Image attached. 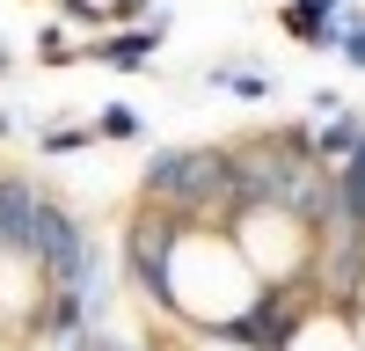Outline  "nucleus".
Returning a JSON list of instances; mask_svg holds the SVG:
<instances>
[{"mask_svg":"<svg viewBox=\"0 0 365 351\" xmlns=\"http://www.w3.org/2000/svg\"><path fill=\"white\" fill-rule=\"evenodd\" d=\"M8 66H15V58H8V44H0V73H8Z\"/></svg>","mask_w":365,"mask_h":351,"instance_id":"16","label":"nucleus"},{"mask_svg":"<svg viewBox=\"0 0 365 351\" xmlns=\"http://www.w3.org/2000/svg\"><path fill=\"white\" fill-rule=\"evenodd\" d=\"M103 256V242L81 227V213L66 198H37V213H29V242H22V263H29V278L37 285H81L88 278V263Z\"/></svg>","mask_w":365,"mask_h":351,"instance_id":"3","label":"nucleus"},{"mask_svg":"<svg viewBox=\"0 0 365 351\" xmlns=\"http://www.w3.org/2000/svg\"><path fill=\"white\" fill-rule=\"evenodd\" d=\"M110 8V29H125V22H154V0H103Z\"/></svg>","mask_w":365,"mask_h":351,"instance_id":"14","label":"nucleus"},{"mask_svg":"<svg viewBox=\"0 0 365 351\" xmlns=\"http://www.w3.org/2000/svg\"><path fill=\"white\" fill-rule=\"evenodd\" d=\"M336 51H344V66H358V73H365V15H358V8H351V22H344Z\"/></svg>","mask_w":365,"mask_h":351,"instance_id":"13","label":"nucleus"},{"mask_svg":"<svg viewBox=\"0 0 365 351\" xmlns=\"http://www.w3.org/2000/svg\"><path fill=\"white\" fill-rule=\"evenodd\" d=\"M344 22H351V0H285L278 8V29L292 44H314V51H336Z\"/></svg>","mask_w":365,"mask_h":351,"instance_id":"4","label":"nucleus"},{"mask_svg":"<svg viewBox=\"0 0 365 351\" xmlns=\"http://www.w3.org/2000/svg\"><path fill=\"white\" fill-rule=\"evenodd\" d=\"M182 234H190V220H175L161 205H146V198L125 220V234H117V271H125V285L168 322H175V242Z\"/></svg>","mask_w":365,"mask_h":351,"instance_id":"2","label":"nucleus"},{"mask_svg":"<svg viewBox=\"0 0 365 351\" xmlns=\"http://www.w3.org/2000/svg\"><path fill=\"white\" fill-rule=\"evenodd\" d=\"M139 198L190 227H227L234 190H227V146H154L139 168Z\"/></svg>","mask_w":365,"mask_h":351,"instance_id":"1","label":"nucleus"},{"mask_svg":"<svg viewBox=\"0 0 365 351\" xmlns=\"http://www.w3.org/2000/svg\"><path fill=\"white\" fill-rule=\"evenodd\" d=\"M358 139H365V110H344V117H322V125H314V161H322V168H336V161L351 154Z\"/></svg>","mask_w":365,"mask_h":351,"instance_id":"7","label":"nucleus"},{"mask_svg":"<svg viewBox=\"0 0 365 351\" xmlns=\"http://www.w3.org/2000/svg\"><path fill=\"white\" fill-rule=\"evenodd\" d=\"M8 132H15V110H8V103H0V139H8Z\"/></svg>","mask_w":365,"mask_h":351,"instance_id":"15","label":"nucleus"},{"mask_svg":"<svg viewBox=\"0 0 365 351\" xmlns=\"http://www.w3.org/2000/svg\"><path fill=\"white\" fill-rule=\"evenodd\" d=\"M58 15H66L73 29H110V8H103V0H58Z\"/></svg>","mask_w":365,"mask_h":351,"instance_id":"12","label":"nucleus"},{"mask_svg":"<svg viewBox=\"0 0 365 351\" xmlns=\"http://www.w3.org/2000/svg\"><path fill=\"white\" fill-rule=\"evenodd\" d=\"M37 146L44 154H81V146H96V139H88V125H44Z\"/></svg>","mask_w":365,"mask_h":351,"instance_id":"10","label":"nucleus"},{"mask_svg":"<svg viewBox=\"0 0 365 351\" xmlns=\"http://www.w3.org/2000/svg\"><path fill=\"white\" fill-rule=\"evenodd\" d=\"M329 183H336V205H329V220H358V227H365V139L351 146L336 168H329Z\"/></svg>","mask_w":365,"mask_h":351,"instance_id":"6","label":"nucleus"},{"mask_svg":"<svg viewBox=\"0 0 365 351\" xmlns=\"http://www.w3.org/2000/svg\"><path fill=\"white\" fill-rule=\"evenodd\" d=\"M154 44H161V15H154V22H125V29H103V37L88 44V58H103L110 73H146Z\"/></svg>","mask_w":365,"mask_h":351,"instance_id":"5","label":"nucleus"},{"mask_svg":"<svg viewBox=\"0 0 365 351\" xmlns=\"http://www.w3.org/2000/svg\"><path fill=\"white\" fill-rule=\"evenodd\" d=\"M139 132H146V117H139L132 103H103L96 125H88V139H139Z\"/></svg>","mask_w":365,"mask_h":351,"instance_id":"8","label":"nucleus"},{"mask_svg":"<svg viewBox=\"0 0 365 351\" xmlns=\"http://www.w3.org/2000/svg\"><path fill=\"white\" fill-rule=\"evenodd\" d=\"M205 81L227 88V96H241V103H263V96H270V73H249V66H212Z\"/></svg>","mask_w":365,"mask_h":351,"instance_id":"9","label":"nucleus"},{"mask_svg":"<svg viewBox=\"0 0 365 351\" xmlns=\"http://www.w3.org/2000/svg\"><path fill=\"white\" fill-rule=\"evenodd\" d=\"M37 58H44V66H73V37H66L58 22H44V29H37Z\"/></svg>","mask_w":365,"mask_h":351,"instance_id":"11","label":"nucleus"}]
</instances>
